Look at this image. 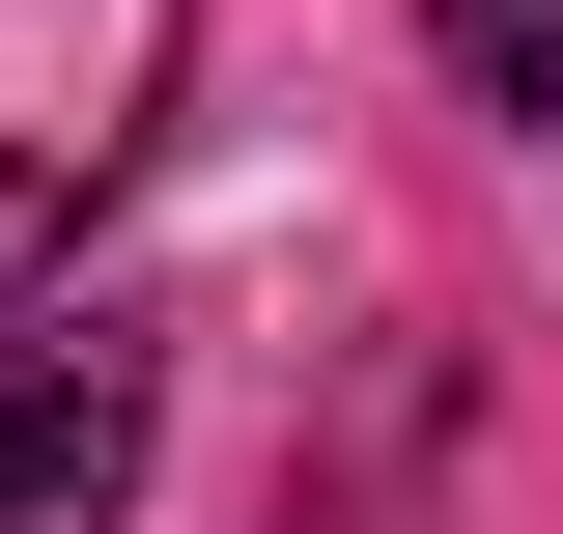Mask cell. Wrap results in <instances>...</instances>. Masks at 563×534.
Instances as JSON below:
<instances>
[{
  "mask_svg": "<svg viewBox=\"0 0 563 534\" xmlns=\"http://www.w3.org/2000/svg\"><path fill=\"white\" fill-rule=\"evenodd\" d=\"M169 29H198V0H0V310H29V281L85 254V198L141 169Z\"/></svg>",
  "mask_w": 563,
  "mask_h": 534,
  "instance_id": "1",
  "label": "cell"
},
{
  "mask_svg": "<svg viewBox=\"0 0 563 534\" xmlns=\"http://www.w3.org/2000/svg\"><path fill=\"white\" fill-rule=\"evenodd\" d=\"M141 422H169V366H141L113 310L85 337H0V534H113L141 507Z\"/></svg>",
  "mask_w": 563,
  "mask_h": 534,
  "instance_id": "2",
  "label": "cell"
},
{
  "mask_svg": "<svg viewBox=\"0 0 563 534\" xmlns=\"http://www.w3.org/2000/svg\"><path fill=\"white\" fill-rule=\"evenodd\" d=\"M451 85H479L507 141H563V0H451Z\"/></svg>",
  "mask_w": 563,
  "mask_h": 534,
  "instance_id": "3",
  "label": "cell"
}]
</instances>
